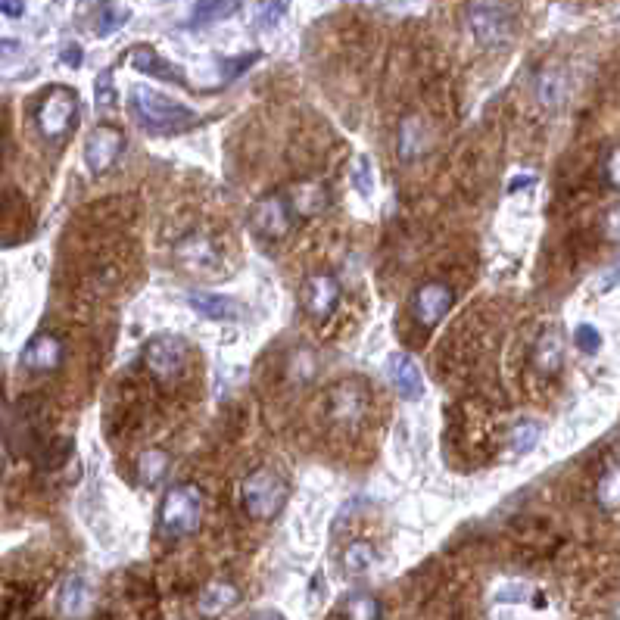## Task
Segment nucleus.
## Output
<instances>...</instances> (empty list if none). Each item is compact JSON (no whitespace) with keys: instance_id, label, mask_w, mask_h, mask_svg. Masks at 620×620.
I'll use <instances>...</instances> for the list:
<instances>
[{"instance_id":"f257e3e1","label":"nucleus","mask_w":620,"mask_h":620,"mask_svg":"<svg viewBox=\"0 0 620 620\" xmlns=\"http://www.w3.org/2000/svg\"><path fill=\"white\" fill-rule=\"evenodd\" d=\"M131 113L153 134H178L200 125V116L194 110H187V106L175 103L172 97L150 91L144 85L131 91Z\"/></svg>"},{"instance_id":"f03ea898","label":"nucleus","mask_w":620,"mask_h":620,"mask_svg":"<svg viewBox=\"0 0 620 620\" xmlns=\"http://www.w3.org/2000/svg\"><path fill=\"white\" fill-rule=\"evenodd\" d=\"M203 521V490L197 483L184 480L166 490L163 505H159V530L169 539L191 536Z\"/></svg>"},{"instance_id":"7ed1b4c3","label":"nucleus","mask_w":620,"mask_h":620,"mask_svg":"<svg viewBox=\"0 0 620 620\" xmlns=\"http://www.w3.org/2000/svg\"><path fill=\"white\" fill-rule=\"evenodd\" d=\"M240 499H244V508L253 521H272L287 502V483L278 471L259 468L247 474L244 487H240Z\"/></svg>"},{"instance_id":"20e7f679","label":"nucleus","mask_w":620,"mask_h":620,"mask_svg":"<svg viewBox=\"0 0 620 620\" xmlns=\"http://www.w3.org/2000/svg\"><path fill=\"white\" fill-rule=\"evenodd\" d=\"M75 116H78V94L72 88L57 85L41 97L35 122L47 141H63L75 125Z\"/></svg>"},{"instance_id":"39448f33","label":"nucleus","mask_w":620,"mask_h":620,"mask_svg":"<svg viewBox=\"0 0 620 620\" xmlns=\"http://www.w3.org/2000/svg\"><path fill=\"white\" fill-rule=\"evenodd\" d=\"M468 25H471L474 41L487 50L511 41V13L502 0H471Z\"/></svg>"},{"instance_id":"423d86ee","label":"nucleus","mask_w":620,"mask_h":620,"mask_svg":"<svg viewBox=\"0 0 620 620\" xmlns=\"http://www.w3.org/2000/svg\"><path fill=\"white\" fill-rule=\"evenodd\" d=\"M455 303V290L443 281H427L412 293V315L421 328H437Z\"/></svg>"},{"instance_id":"0eeeda50","label":"nucleus","mask_w":620,"mask_h":620,"mask_svg":"<svg viewBox=\"0 0 620 620\" xmlns=\"http://www.w3.org/2000/svg\"><path fill=\"white\" fill-rule=\"evenodd\" d=\"M125 150V134L116 125H97L85 141V163L94 175H103L116 166Z\"/></svg>"},{"instance_id":"6e6552de","label":"nucleus","mask_w":620,"mask_h":620,"mask_svg":"<svg viewBox=\"0 0 620 620\" xmlns=\"http://www.w3.org/2000/svg\"><path fill=\"white\" fill-rule=\"evenodd\" d=\"M184 359H187V346L181 337H172V334L153 337L147 343V353H144L147 368L159 377V381H172V377H178L184 368Z\"/></svg>"},{"instance_id":"1a4fd4ad","label":"nucleus","mask_w":620,"mask_h":620,"mask_svg":"<svg viewBox=\"0 0 620 620\" xmlns=\"http://www.w3.org/2000/svg\"><path fill=\"white\" fill-rule=\"evenodd\" d=\"M368 409V393L359 381H340L328 390V415L331 421L343 424V427H353L362 421Z\"/></svg>"},{"instance_id":"9d476101","label":"nucleus","mask_w":620,"mask_h":620,"mask_svg":"<svg viewBox=\"0 0 620 620\" xmlns=\"http://www.w3.org/2000/svg\"><path fill=\"white\" fill-rule=\"evenodd\" d=\"M253 228L268 240L287 237V231H290V203L281 194H265L253 209Z\"/></svg>"},{"instance_id":"9b49d317","label":"nucleus","mask_w":620,"mask_h":620,"mask_svg":"<svg viewBox=\"0 0 620 620\" xmlns=\"http://www.w3.org/2000/svg\"><path fill=\"white\" fill-rule=\"evenodd\" d=\"M22 365L29 371H57L63 365V343L53 334H38L22 349Z\"/></svg>"},{"instance_id":"f8f14e48","label":"nucleus","mask_w":620,"mask_h":620,"mask_svg":"<svg viewBox=\"0 0 620 620\" xmlns=\"http://www.w3.org/2000/svg\"><path fill=\"white\" fill-rule=\"evenodd\" d=\"M337 300H340V284L334 281V275L321 272V275H312V278L306 281L303 303H306V309H309L315 318H328V315L334 312Z\"/></svg>"},{"instance_id":"ddd939ff","label":"nucleus","mask_w":620,"mask_h":620,"mask_svg":"<svg viewBox=\"0 0 620 620\" xmlns=\"http://www.w3.org/2000/svg\"><path fill=\"white\" fill-rule=\"evenodd\" d=\"M128 63H131L134 69H138V72H144V75L159 78V82H169V85H187L184 72H181L178 66H172L169 60L159 57V53H156L153 47H134V50L128 53Z\"/></svg>"},{"instance_id":"4468645a","label":"nucleus","mask_w":620,"mask_h":620,"mask_svg":"<svg viewBox=\"0 0 620 620\" xmlns=\"http://www.w3.org/2000/svg\"><path fill=\"white\" fill-rule=\"evenodd\" d=\"M390 381L402 399H421L424 393V374L409 353H396L390 359Z\"/></svg>"},{"instance_id":"2eb2a0df","label":"nucleus","mask_w":620,"mask_h":620,"mask_svg":"<svg viewBox=\"0 0 620 620\" xmlns=\"http://www.w3.org/2000/svg\"><path fill=\"white\" fill-rule=\"evenodd\" d=\"M187 303H191V309L209 321H237V318H244V309H240L231 296H222V293H191L187 296Z\"/></svg>"},{"instance_id":"dca6fc26","label":"nucleus","mask_w":620,"mask_h":620,"mask_svg":"<svg viewBox=\"0 0 620 620\" xmlns=\"http://www.w3.org/2000/svg\"><path fill=\"white\" fill-rule=\"evenodd\" d=\"M240 602V589L228 580H212L197 599V611L203 617H222L225 611H231Z\"/></svg>"},{"instance_id":"f3484780","label":"nucleus","mask_w":620,"mask_h":620,"mask_svg":"<svg viewBox=\"0 0 620 620\" xmlns=\"http://www.w3.org/2000/svg\"><path fill=\"white\" fill-rule=\"evenodd\" d=\"M564 362V346H561V334L555 328H546L539 334L536 346H533V365L543 374H555Z\"/></svg>"},{"instance_id":"a211bd4d","label":"nucleus","mask_w":620,"mask_h":620,"mask_svg":"<svg viewBox=\"0 0 620 620\" xmlns=\"http://www.w3.org/2000/svg\"><path fill=\"white\" fill-rule=\"evenodd\" d=\"M287 203L309 219V215L325 209L328 191H325V184H321V181H303V184H293V187H290V200H287Z\"/></svg>"},{"instance_id":"6ab92c4d","label":"nucleus","mask_w":620,"mask_h":620,"mask_svg":"<svg viewBox=\"0 0 620 620\" xmlns=\"http://www.w3.org/2000/svg\"><path fill=\"white\" fill-rule=\"evenodd\" d=\"M91 608V589L85 577H69L60 589V611L66 617H82Z\"/></svg>"},{"instance_id":"aec40b11","label":"nucleus","mask_w":620,"mask_h":620,"mask_svg":"<svg viewBox=\"0 0 620 620\" xmlns=\"http://www.w3.org/2000/svg\"><path fill=\"white\" fill-rule=\"evenodd\" d=\"M343 617L346 620H381V602L371 592H349L343 602Z\"/></svg>"},{"instance_id":"412c9836","label":"nucleus","mask_w":620,"mask_h":620,"mask_svg":"<svg viewBox=\"0 0 620 620\" xmlns=\"http://www.w3.org/2000/svg\"><path fill=\"white\" fill-rule=\"evenodd\" d=\"M240 10V0H197L191 25H209V22H222Z\"/></svg>"},{"instance_id":"4be33fe9","label":"nucleus","mask_w":620,"mask_h":620,"mask_svg":"<svg viewBox=\"0 0 620 620\" xmlns=\"http://www.w3.org/2000/svg\"><path fill=\"white\" fill-rule=\"evenodd\" d=\"M424 141L427 134L421 128L418 119H406L399 128V159H406V163H412V159H418L424 153Z\"/></svg>"},{"instance_id":"5701e85b","label":"nucleus","mask_w":620,"mask_h":620,"mask_svg":"<svg viewBox=\"0 0 620 620\" xmlns=\"http://www.w3.org/2000/svg\"><path fill=\"white\" fill-rule=\"evenodd\" d=\"M374 561H377V555H374L371 543H349L343 552V568L353 577H365L374 568Z\"/></svg>"},{"instance_id":"b1692460","label":"nucleus","mask_w":620,"mask_h":620,"mask_svg":"<svg viewBox=\"0 0 620 620\" xmlns=\"http://www.w3.org/2000/svg\"><path fill=\"white\" fill-rule=\"evenodd\" d=\"M596 499L605 511H620V465H611L596 487Z\"/></svg>"},{"instance_id":"393cba45","label":"nucleus","mask_w":620,"mask_h":620,"mask_svg":"<svg viewBox=\"0 0 620 620\" xmlns=\"http://www.w3.org/2000/svg\"><path fill=\"white\" fill-rule=\"evenodd\" d=\"M539 437H543V427H539L536 421H518L515 427H511V437H508L511 452H530L539 443Z\"/></svg>"},{"instance_id":"a878e982","label":"nucleus","mask_w":620,"mask_h":620,"mask_svg":"<svg viewBox=\"0 0 620 620\" xmlns=\"http://www.w3.org/2000/svg\"><path fill=\"white\" fill-rule=\"evenodd\" d=\"M138 471L147 483H156L159 477H163L169 471V455L163 449H147L141 455V462H138Z\"/></svg>"},{"instance_id":"bb28decb","label":"nucleus","mask_w":620,"mask_h":620,"mask_svg":"<svg viewBox=\"0 0 620 620\" xmlns=\"http://www.w3.org/2000/svg\"><path fill=\"white\" fill-rule=\"evenodd\" d=\"M353 187L362 194V197H371V191H374V175H371V163H368V156H356V163H353Z\"/></svg>"},{"instance_id":"cd10ccee","label":"nucleus","mask_w":620,"mask_h":620,"mask_svg":"<svg viewBox=\"0 0 620 620\" xmlns=\"http://www.w3.org/2000/svg\"><path fill=\"white\" fill-rule=\"evenodd\" d=\"M574 343H577L580 353L592 356V353H599V349H602V334L592 328V325H580V328L574 331Z\"/></svg>"},{"instance_id":"c85d7f7f","label":"nucleus","mask_w":620,"mask_h":620,"mask_svg":"<svg viewBox=\"0 0 620 620\" xmlns=\"http://www.w3.org/2000/svg\"><path fill=\"white\" fill-rule=\"evenodd\" d=\"M97 103H100V106H113V103H116L113 72H103V75L97 78Z\"/></svg>"},{"instance_id":"c756f323","label":"nucleus","mask_w":620,"mask_h":620,"mask_svg":"<svg viewBox=\"0 0 620 620\" xmlns=\"http://www.w3.org/2000/svg\"><path fill=\"white\" fill-rule=\"evenodd\" d=\"M605 178H608L611 187H617L620 191V147H614L605 159Z\"/></svg>"},{"instance_id":"7c9ffc66","label":"nucleus","mask_w":620,"mask_h":620,"mask_svg":"<svg viewBox=\"0 0 620 620\" xmlns=\"http://www.w3.org/2000/svg\"><path fill=\"white\" fill-rule=\"evenodd\" d=\"M605 237L611 240V244H620V206H614L605 215Z\"/></svg>"},{"instance_id":"2f4dec72","label":"nucleus","mask_w":620,"mask_h":620,"mask_svg":"<svg viewBox=\"0 0 620 620\" xmlns=\"http://www.w3.org/2000/svg\"><path fill=\"white\" fill-rule=\"evenodd\" d=\"M259 60V53H247V57H240V60H231V63H225V72H228V78H237L244 69H250L253 63Z\"/></svg>"},{"instance_id":"473e14b6","label":"nucleus","mask_w":620,"mask_h":620,"mask_svg":"<svg viewBox=\"0 0 620 620\" xmlns=\"http://www.w3.org/2000/svg\"><path fill=\"white\" fill-rule=\"evenodd\" d=\"M63 63H66V66H72V69H78V66H82V47L69 44V47L63 50Z\"/></svg>"},{"instance_id":"72a5a7b5","label":"nucleus","mask_w":620,"mask_h":620,"mask_svg":"<svg viewBox=\"0 0 620 620\" xmlns=\"http://www.w3.org/2000/svg\"><path fill=\"white\" fill-rule=\"evenodd\" d=\"M22 10H25L22 0H0V13H4V16H13V19H16V16H22Z\"/></svg>"},{"instance_id":"f704fd0d","label":"nucleus","mask_w":620,"mask_h":620,"mask_svg":"<svg viewBox=\"0 0 620 620\" xmlns=\"http://www.w3.org/2000/svg\"><path fill=\"white\" fill-rule=\"evenodd\" d=\"M253 620H287L284 614H278V611H262V614H256Z\"/></svg>"},{"instance_id":"c9c22d12","label":"nucleus","mask_w":620,"mask_h":620,"mask_svg":"<svg viewBox=\"0 0 620 620\" xmlns=\"http://www.w3.org/2000/svg\"><path fill=\"white\" fill-rule=\"evenodd\" d=\"M0 166H4V153H0Z\"/></svg>"}]
</instances>
